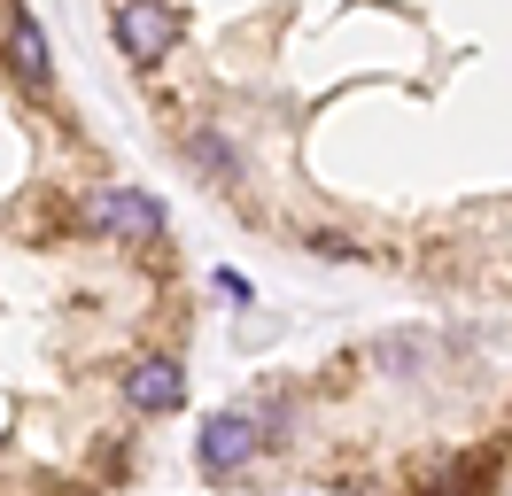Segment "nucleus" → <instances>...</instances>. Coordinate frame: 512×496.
<instances>
[{"label":"nucleus","instance_id":"1","mask_svg":"<svg viewBox=\"0 0 512 496\" xmlns=\"http://www.w3.org/2000/svg\"><path fill=\"white\" fill-rule=\"evenodd\" d=\"M78 217H86L94 233H109V241H156L163 233V210L148 194H132V186H94Z\"/></svg>","mask_w":512,"mask_h":496},{"label":"nucleus","instance_id":"2","mask_svg":"<svg viewBox=\"0 0 512 496\" xmlns=\"http://www.w3.org/2000/svg\"><path fill=\"white\" fill-rule=\"evenodd\" d=\"M117 47H125L132 62H163L171 47H179V16H171V0H117Z\"/></svg>","mask_w":512,"mask_h":496},{"label":"nucleus","instance_id":"3","mask_svg":"<svg viewBox=\"0 0 512 496\" xmlns=\"http://www.w3.org/2000/svg\"><path fill=\"white\" fill-rule=\"evenodd\" d=\"M249 450H256V419L249 411H218V419H202V434H194L202 473H233V465H249Z\"/></svg>","mask_w":512,"mask_h":496},{"label":"nucleus","instance_id":"4","mask_svg":"<svg viewBox=\"0 0 512 496\" xmlns=\"http://www.w3.org/2000/svg\"><path fill=\"white\" fill-rule=\"evenodd\" d=\"M125 396H132V411H179L187 403V372L171 357H148V365L125 372Z\"/></svg>","mask_w":512,"mask_h":496},{"label":"nucleus","instance_id":"5","mask_svg":"<svg viewBox=\"0 0 512 496\" xmlns=\"http://www.w3.org/2000/svg\"><path fill=\"white\" fill-rule=\"evenodd\" d=\"M0 39H8V62H16V78H24V86H47V39H39L32 8H8V16H0Z\"/></svg>","mask_w":512,"mask_h":496},{"label":"nucleus","instance_id":"6","mask_svg":"<svg viewBox=\"0 0 512 496\" xmlns=\"http://www.w3.org/2000/svg\"><path fill=\"white\" fill-rule=\"evenodd\" d=\"M381 365L412 380V372H427V365H435V341H427V334H388V341H381Z\"/></svg>","mask_w":512,"mask_h":496},{"label":"nucleus","instance_id":"7","mask_svg":"<svg viewBox=\"0 0 512 496\" xmlns=\"http://www.w3.org/2000/svg\"><path fill=\"white\" fill-rule=\"evenodd\" d=\"M311 248H319V256H334V264H350V256H357V248L342 241V233H319V241H311Z\"/></svg>","mask_w":512,"mask_h":496}]
</instances>
